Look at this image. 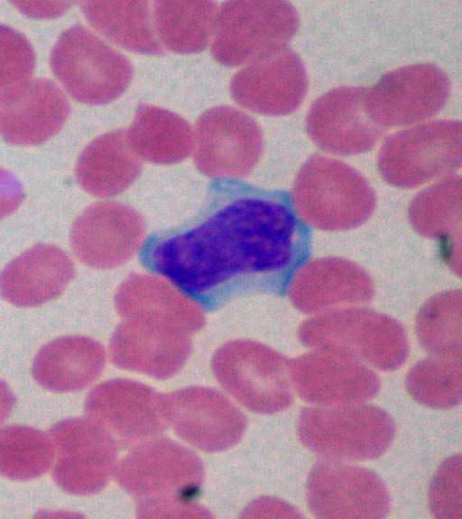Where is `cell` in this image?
I'll return each mask as SVG.
<instances>
[{
    "label": "cell",
    "mask_w": 462,
    "mask_h": 519,
    "mask_svg": "<svg viewBox=\"0 0 462 519\" xmlns=\"http://www.w3.org/2000/svg\"><path fill=\"white\" fill-rule=\"evenodd\" d=\"M120 205L99 204L87 209L74 223L70 241L85 263L106 267L116 261V214Z\"/></svg>",
    "instance_id": "cell-22"
},
{
    "label": "cell",
    "mask_w": 462,
    "mask_h": 519,
    "mask_svg": "<svg viewBox=\"0 0 462 519\" xmlns=\"http://www.w3.org/2000/svg\"><path fill=\"white\" fill-rule=\"evenodd\" d=\"M140 162L126 132L116 130L93 141L81 153L76 176L81 187L98 196L116 195L137 177Z\"/></svg>",
    "instance_id": "cell-17"
},
{
    "label": "cell",
    "mask_w": 462,
    "mask_h": 519,
    "mask_svg": "<svg viewBox=\"0 0 462 519\" xmlns=\"http://www.w3.org/2000/svg\"><path fill=\"white\" fill-rule=\"evenodd\" d=\"M405 387L418 403L435 409H450L461 402L459 362L424 361L413 367Z\"/></svg>",
    "instance_id": "cell-23"
},
{
    "label": "cell",
    "mask_w": 462,
    "mask_h": 519,
    "mask_svg": "<svg viewBox=\"0 0 462 519\" xmlns=\"http://www.w3.org/2000/svg\"><path fill=\"white\" fill-rule=\"evenodd\" d=\"M261 132L247 114L230 106L214 107L197 121L192 150L200 171L217 178L245 174L257 159Z\"/></svg>",
    "instance_id": "cell-10"
},
{
    "label": "cell",
    "mask_w": 462,
    "mask_h": 519,
    "mask_svg": "<svg viewBox=\"0 0 462 519\" xmlns=\"http://www.w3.org/2000/svg\"><path fill=\"white\" fill-rule=\"evenodd\" d=\"M138 157L157 163H173L192 150L193 131L189 123L167 110L141 105L126 132Z\"/></svg>",
    "instance_id": "cell-19"
},
{
    "label": "cell",
    "mask_w": 462,
    "mask_h": 519,
    "mask_svg": "<svg viewBox=\"0 0 462 519\" xmlns=\"http://www.w3.org/2000/svg\"><path fill=\"white\" fill-rule=\"evenodd\" d=\"M306 501L318 518H382L390 496L374 471L344 460L324 459L310 469Z\"/></svg>",
    "instance_id": "cell-7"
},
{
    "label": "cell",
    "mask_w": 462,
    "mask_h": 519,
    "mask_svg": "<svg viewBox=\"0 0 462 519\" xmlns=\"http://www.w3.org/2000/svg\"><path fill=\"white\" fill-rule=\"evenodd\" d=\"M85 413L117 446L131 450L159 437L166 425L162 395L129 379L97 386L87 396Z\"/></svg>",
    "instance_id": "cell-8"
},
{
    "label": "cell",
    "mask_w": 462,
    "mask_h": 519,
    "mask_svg": "<svg viewBox=\"0 0 462 519\" xmlns=\"http://www.w3.org/2000/svg\"><path fill=\"white\" fill-rule=\"evenodd\" d=\"M14 404V398L8 386L0 380V423L10 414Z\"/></svg>",
    "instance_id": "cell-29"
},
{
    "label": "cell",
    "mask_w": 462,
    "mask_h": 519,
    "mask_svg": "<svg viewBox=\"0 0 462 519\" xmlns=\"http://www.w3.org/2000/svg\"><path fill=\"white\" fill-rule=\"evenodd\" d=\"M15 5H18L19 7H21V9L23 11H24L26 14H29L30 15H33V16H52V15H57L60 13H62L68 6V5H69V3H49V5L47 6H45L46 3H42L41 2L39 5V4L36 2L33 3H28V2H19V3H14Z\"/></svg>",
    "instance_id": "cell-28"
},
{
    "label": "cell",
    "mask_w": 462,
    "mask_h": 519,
    "mask_svg": "<svg viewBox=\"0 0 462 519\" xmlns=\"http://www.w3.org/2000/svg\"><path fill=\"white\" fill-rule=\"evenodd\" d=\"M301 443L337 460H369L390 447L395 425L383 409L364 403L315 405L301 410L297 423Z\"/></svg>",
    "instance_id": "cell-3"
},
{
    "label": "cell",
    "mask_w": 462,
    "mask_h": 519,
    "mask_svg": "<svg viewBox=\"0 0 462 519\" xmlns=\"http://www.w3.org/2000/svg\"><path fill=\"white\" fill-rule=\"evenodd\" d=\"M69 114V102L52 81L30 80L0 101V135L12 144H41L61 129Z\"/></svg>",
    "instance_id": "cell-13"
},
{
    "label": "cell",
    "mask_w": 462,
    "mask_h": 519,
    "mask_svg": "<svg viewBox=\"0 0 462 519\" xmlns=\"http://www.w3.org/2000/svg\"><path fill=\"white\" fill-rule=\"evenodd\" d=\"M290 379L300 397L316 405L364 403L380 388L378 377L366 367L332 359L296 360Z\"/></svg>",
    "instance_id": "cell-14"
},
{
    "label": "cell",
    "mask_w": 462,
    "mask_h": 519,
    "mask_svg": "<svg viewBox=\"0 0 462 519\" xmlns=\"http://www.w3.org/2000/svg\"><path fill=\"white\" fill-rule=\"evenodd\" d=\"M105 354L99 343L82 336H66L44 345L36 354L32 375L44 388L73 392L85 388L101 373Z\"/></svg>",
    "instance_id": "cell-16"
},
{
    "label": "cell",
    "mask_w": 462,
    "mask_h": 519,
    "mask_svg": "<svg viewBox=\"0 0 462 519\" xmlns=\"http://www.w3.org/2000/svg\"><path fill=\"white\" fill-rule=\"evenodd\" d=\"M49 435L23 425L0 430V474L14 480H28L44 474L53 462Z\"/></svg>",
    "instance_id": "cell-21"
},
{
    "label": "cell",
    "mask_w": 462,
    "mask_h": 519,
    "mask_svg": "<svg viewBox=\"0 0 462 519\" xmlns=\"http://www.w3.org/2000/svg\"><path fill=\"white\" fill-rule=\"evenodd\" d=\"M53 74L76 100L88 105L106 104L128 86L133 68L113 50L81 25L66 30L51 54Z\"/></svg>",
    "instance_id": "cell-4"
},
{
    "label": "cell",
    "mask_w": 462,
    "mask_h": 519,
    "mask_svg": "<svg viewBox=\"0 0 462 519\" xmlns=\"http://www.w3.org/2000/svg\"><path fill=\"white\" fill-rule=\"evenodd\" d=\"M73 274V264L62 250L54 245H36L1 272L0 294L14 305L37 306L60 295Z\"/></svg>",
    "instance_id": "cell-15"
},
{
    "label": "cell",
    "mask_w": 462,
    "mask_h": 519,
    "mask_svg": "<svg viewBox=\"0 0 462 519\" xmlns=\"http://www.w3.org/2000/svg\"><path fill=\"white\" fill-rule=\"evenodd\" d=\"M280 10L274 3H224L210 41L214 59L225 66H239L276 53L284 32Z\"/></svg>",
    "instance_id": "cell-11"
},
{
    "label": "cell",
    "mask_w": 462,
    "mask_h": 519,
    "mask_svg": "<svg viewBox=\"0 0 462 519\" xmlns=\"http://www.w3.org/2000/svg\"><path fill=\"white\" fill-rule=\"evenodd\" d=\"M218 7L214 2H154L152 17L161 45L178 53L203 50L210 42Z\"/></svg>",
    "instance_id": "cell-20"
},
{
    "label": "cell",
    "mask_w": 462,
    "mask_h": 519,
    "mask_svg": "<svg viewBox=\"0 0 462 519\" xmlns=\"http://www.w3.org/2000/svg\"><path fill=\"white\" fill-rule=\"evenodd\" d=\"M187 335L162 322L127 318L112 337L111 359L122 369L154 378H169L180 371L189 354Z\"/></svg>",
    "instance_id": "cell-12"
},
{
    "label": "cell",
    "mask_w": 462,
    "mask_h": 519,
    "mask_svg": "<svg viewBox=\"0 0 462 519\" xmlns=\"http://www.w3.org/2000/svg\"><path fill=\"white\" fill-rule=\"evenodd\" d=\"M49 436L53 479L61 489L89 496L106 487L115 474L118 446L105 430L88 418H69L54 424Z\"/></svg>",
    "instance_id": "cell-6"
},
{
    "label": "cell",
    "mask_w": 462,
    "mask_h": 519,
    "mask_svg": "<svg viewBox=\"0 0 462 519\" xmlns=\"http://www.w3.org/2000/svg\"><path fill=\"white\" fill-rule=\"evenodd\" d=\"M120 487L143 518L208 517L195 505L203 481L200 460L188 449L160 436L134 449L116 464Z\"/></svg>",
    "instance_id": "cell-2"
},
{
    "label": "cell",
    "mask_w": 462,
    "mask_h": 519,
    "mask_svg": "<svg viewBox=\"0 0 462 519\" xmlns=\"http://www.w3.org/2000/svg\"><path fill=\"white\" fill-rule=\"evenodd\" d=\"M250 517H300L289 504L276 498L263 497L255 500L245 512Z\"/></svg>",
    "instance_id": "cell-27"
},
{
    "label": "cell",
    "mask_w": 462,
    "mask_h": 519,
    "mask_svg": "<svg viewBox=\"0 0 462 519\" xmlns=\"http://www.w3.org/2000/svg\"><path fill=\"white\" fill-rule=\"evenodd\" d=\"M34 63V52L27 39L14 29L0 25V101L30 81Z\"/></svg>",
    "instance_id": "cell-24"
},
{
    "label": "cell",
    "mask_w": 462,
    "mask_h": 519,
    "mask_svg": "<svg viewBox=\"0 0 462 519\" xmlns=\"http://www.w3.org/2000/svg\"><path fill=\"white\" fill-rule=\"evenodd\" d=\"M162 406L166 424L186 442L207 452L232 447L246 426L240 410L208 387H190L162 395Z\"/></svg>",
    "instance_id": "cell-9"
},
{
    "label": "cell",
    "mask_w": 462,
    "mask_h": 519,
    "mask_svg": "<svg viewBox=\"0 0 462 519\" xmlns=\"http://www.w3.org/2000/svg\"><path fill=\"white\" fill-rule=\"evenodd\" d=\"M23 199V190L19 180L0 168V219L14 212Z\"/></svg>",
    "instance_id": "cell-26"
},
{
    "label": "cell",
    "mask_w": 462,
    "mask_h": 519,
    "mask_svg": "<svg viewBox=\"0 0 462 519\" xmlns=\"http://www.w3.org/2000/svg\"><path fill=\"white\" fill-rule=\"evenodd\" d=\"M461 454L446 459L434 473L429 489V505L433 517L461 519Z\"/></svg>",
    "instance_id": "cell-25"
},
{
    "label": "cell",
    "mask_w": 462,
    "mask_h": 519,
    "mask_svg": "<svg viewBox=\"0 0 462 519\" xmlns=\"http://www.w3.org/2000/svg\"><path fill=\"white\" fill-rule=\"evenodd\" d=\"M81 6L88 22L115 43L138 53L162 52L149 3L86 1Z\"/></svg>",
    "instance_id": "cell-18"
},
{
    "label": "cell",
    "mask_w": 462,
    "mask_h": 519,
    "mask_svg": "<svg viewBox=\"0 0 462 519\" xmlns=\"http://www.w3.org/2000/svg\"><path fill=\"white\" fill-rule=\"evenodd\" d=\"M215 378L233 397L252 412L273 414L293 399L290 374L276 354L249 341H232L212 361Z\"/></svg>",
    "instance_id": "cell-5"
},
{
    "label": "cell",
    "mask_w": 462,
    "mask_h": 519,
    "mask_svg": "<svg viewBox=\"0 0 462 519\" xmlns=\"http://www.w3.org/2000/svg\"><path fill=\"white\" fill-rule=\"evenodd\" d=\"M312 237L288 191L216 178L193 217L145 240L140 261L215 310L238 296H286Z\"/></svg>",
    "instance_id": "cell-1"
}]
</instances>
